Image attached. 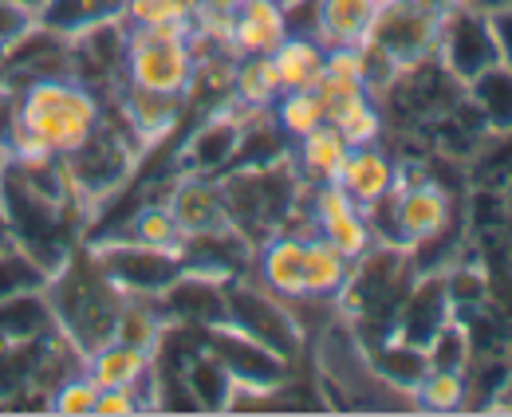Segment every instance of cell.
<instances>
[{
  "instance_id": "6da1fadb",
  "label": "cell",
  "mask_w": 512,
  "mask_h": 417,
  "mask_svg": "<svg viewBox=\"0 0 512 417\" xmlns=\"http://www.w3.org/2000/svg\"><path fill=\"white\" fill-rule=\"evenodd\" d=\"M0 209L8 217L12 244L24 248L48 276L79 248L83 201L75 197L60 158H4L0 166Z\"/></svg>"
},
{
  "instance_id": "7a4b0ae2",
  "label": "cell",
  "mask_w": 512,
  "mask_h": 417,
  "mask_svg": "<svg viewBox=\"0 0 512 417\" xmlns=\"http://www.w3.org/2000/svg\"><path fill=\"white\" fill-rule=\"evenodd\" d=\"M44 296L52 307V323L79 355H95L115 339L127 296L107 280L91 248H75L48 276Z\"/></svg>"
},
{
  "instance_id": "3957f363",
  "label": "cell",
  "mask_w": 512,
  "mask_h": 417,
  "mask_svg": "<svg viewBox=\"0 0 512 417\" xmlns=\"http://www.w3.org/2000/svg\"><path fill=\"white\" fill-rule=\"evenodd\" d=\"M103 119L99 95L71 75H52L20 87V138L8 158H64L75 150L95 122Z\"/></svg>"
},
{
  "instance_id": "277c9868",
  "label": "cell",
  "mask_w": 512,
  "mask_h": 417,
  "mask_svg": "<svg viewBox=\"0 0 512 417\" xmlns=\"http://www.w3.org/2000/svg\"><path fill=\"white\" fill-rule=\"evenodd\" d=\"M414 284V256L402 244H371L351 260L347 280L339 288V307L359 323L367 347L394 335L398 307Z\"/></svg>"
},
{
  "instance_id": "5b68a950",
  "label": "cell",
  "mask_w": 512,
  "mask_h": 417,
  "mask_svg": "<svg viewBox=\"0 0 512 417\" xmlns=\"http://www.w3.org/2000/svg\"><path fill=\"white\" fill-rule=\"evenodd\" d=\"M221 197L229 209V221L253 248H260L268 237H276L284 229V221L296 209L300 197V181L292 174V166L284 158L264 162V166H237L225 170L221 178Z\"/></svg>"
},
{
  "instance_id": "8992f818",
  "label": "cell",
  "mask_w": 512,
  "mask_h": 417,
  "mask_svg": "<svg viewBox=\"0 0 512 417\" xmlns=\"http://www.w3.org/2000/svg\"><path fill=\"white\" fill-rule=\"evenodd\" d=\"M138 142L127 134L123 122H111L107 115L95 122V130L75 146L67 150L64 158V174L75 189V197L87 205H99L107 197H115L134 174V162H138Z\"/></svg>"
},
{
  "instance_id": "52a82bcc",
  "label": "cell",
  "mask_w": 512,
  "mask_h": 417,
  "mask_svg": "<svg viewBox=\"0 0 512 417\" xmlns=\"http://www.w3.org/2000/svg\"><path fill=\"white\" fill-rule=\"evenodd\" d=\"M190 36H193V20L130 28L127 83L150 87V91H178V95H186V87H190L193 79Z\"/></svg>"
},
{
  "instance_id": "ba28073f",
  "label": "cell",
  "mask_w": 512,
  "mask_h": 417,
  "mask_svg": "<svg viewBox=\"0 0 512 417\" xmlns=\"http://www.w3.org/2000/svg\"><path fill=\"white\" fill-rule=\"evenodd\" d=\"M91 256L127 299H158L182 276V252L127 237H99L91 244Z\"/></svg>"
},
{
  "instance_id": "9c48e42d",
  "label": "cell",
  "mask_w": 512,
  "mask_h": 417,
  "mask_svg": "<svg viewBox=\"0 0 512 417\" xmlns=\"http://www.w3.org/2000/svg\"><path fill=\"white\" fill-rule=\"evenodd\" d=\"M225 299H229V327H237L241 335L256 339L260 347L276 351L280 358H292L300 355L304 347V327L300 319L276 299V292L268 288H256L249 280H229L225 284Z\"/></svg>"
},
{
  "instance_id": "30bf717a",
  "label": "cell",
  "mask_w": 512,
  "mask_h": 417,
  "mask_svg": "<svg viewBox=\"0 0 512 417\" xmlns=\"http://www.w3.org/2000/svg\"><path fill=\"white\" fill-rule=\"evenodd\" d=\"M434 52L449 75L465 87L469 79H477L481 71L501 63V40H497L493 16L457 0L449 12L438 16V48Z\"/></svg>"
},
{
  "instance_id": "8fae6325",
  "label": "cell",
  "mask_w": 512,
  "mask_h": 417,
  "mask_svg": "<svg viewBox=\"0 0 512 417\" xmlns=\"http://www.w3.org/2000/svg\"><path fill=\"white\" fill-rule=\"evenodd\" d=\"M205 347L221 358V366L229 370V378L237 382V394L241 398H268L276 394L288 374H292V362L280 358L276 351L260 347L256 339L241 335L237 327L221 323V327H209L205 331Z\"/></svg>"
},
{
  "instance_id": "7c38bea8",
  "label": "cell",
  "mask_w": 512,
  "mask_h": 417,
  "mask_svg": "<svg viewBox=\"0 0 512 417\" xmlns=\"http://www.w3.org/2000/svg\"><path fill=\"white\" fill-rule=\"evenodd\" d=\"M367 40L379 44L398 67H410V63L434 56L438 16L430 8H422L418 0H379Z\"/></svg>"
},
{
  "instance_id": "4fadbf2b",
  "label": "cell",
  "mask_w": 512,
  "mask_h": 417,
  "mask_svg": "<svg viewBox=\"0 0 512 417\" xmlns=\"http://www.w3.org/2000/svg\"><path fill=\"white\" fill-rule=\"evenodd\" d=\"M127 36V20H111V24L87 28L75 40H67L71 79H79L95 95L127 83Z\"/></svg>"
},
{
  "instance_id": "5bb4252c",
  "label": "cell",
  "mask_w": 512,
  "mask_h": 417,
  "mask_svg": "<svg viewBox=\"0 0 512 417\" xmlns=\"http://www.w3.org/2000/svg\"><path fill=\"white\" fill-rule=\"evenodd\" d=\"M241 138H245V107H237L233 99L217 111H209L201 126L193 130L182 146V174L193 178H221L225 170H233L237 162V150H241Z\"/></svg>"
},
{
  "instance_id": "9a60e30c",
  "label": "cell",
  "mask_w": 512,
  "mask_h": 417,
  "mask_svg": "<svg viewBox=\"0 0 512 417\" xmlns=\"http://www.w3.org/2000/svg\"><path fill=\"white\" fill-rule=\"evenodd\" d=\"M158 311L166 315V323H178V327H193V331H209V327H221L229 323V299H225V280H213V276H201L182 268V276L154 299Z\"/></svg>"
},
{
  "instance_id": "2e32d148",
  "label": "cell",
  "mask_w": 512,
  "mask_h": 417,
  "mask_svg": "<svg viewBox=\"0 0 512 417\" xmlns=\"http://www.w3.org/2000/svg\"><path fill=\"white\" fill-rule=\"evenodd\" d=\"M453 319V299H449L446 276H414L410 292L398 307L394 319V339L414 343V347H430V339Z\"/></svg>"
},
{
  "instance_id": "e0dca14e",
  "label": "cell",
  "mask_w": 512,
  "mask_h": 417,
  "mask_svg": "<svg viewBox=\"0 0 512 417\" xmlns=\"http://www.w3.org/2000/svg\"><path fill=\"white\" fill-rule=\"evenodd\" d=\"M186 111V95L178 91H150V87H123L119 99V122L127 126V134L138 142V150H150L154 142H162Z\"/></svg>"
},
{
  "instance_id": "ac0fdd59",
  "label": "cell",
  "mask_w": 512,
  "mask_h": 417,
  "mask_svg": "<svg viewBox=\"0 0 512 417\" xmlns=\"http://www.w3.org/2000/svg\"><path fill=\"white\" fill-rule=\"evenodd\" d=\"M182 268L201 272V276H213V280H237L245 276L249 260H253V244L241 237L233 225L229 229H217V233H197V237L182 240Z\"/></svg>"
},
{
  "instance_id": "d6986e66",
  "label": "cell",
  "mask_w": 512,
  "mask_h": 417,
  "mask_svg": "<svg viewBox=\"0 0 512 417\" xmlns=\"http://www.w3.org/2000/svg\"><path fill=\"white\" fill-rule=\"evenodd\" d=\"M280 0H237L229 12V52L233 56H272L284 44Z\"/></svg>"
},
{
  "instance_id": "ffe728a7",
  "label": "cell",
  "mask_w": 512,
  "mask_h": 417,
  "mask_svg": "<svg viewBox=\"0 0 512 417\" xmlns=\"http://www.w3.org/2000/svg\"><path fill=\"white\" fill-rule=\"evenodd\" d=\"M316 221H320V237L331 240L347 260L363 256V252L375 244L363 209H359L335 181H323L320 193H316Z\"/></svg>"
},
{
  "instance_id": "44dd1931",
  "label": "cell",
  "mask_w": 512,
  "mask_h": 417,
  "mask_svg": "<svg viewBox=\"0 0 512 417\" xmlns=\"http://www.w3.org/2000/svg\"><path fill=\"white\" fill-rule=\"evenodd\" d=\"M174 221L182 225L186 237H197V233H217V229H229V209H225V197H221V185L217 178H186L178 181L166 197Z\"/></svg>"
},
{
  "instance_id": "7402d4cb",
  "label": "cell",
  "mask_w": 512,
  "mask_h": 417,
  "mask_svg": "<svg viewBox=\"0 0 512 417\" xmlns=\"http://www.w3.org/2000/svg\"><path fill=\"white\" fill-rule=\"evenodd\" d=\"M398 189V225L406 244H422V240L438 237L449 221V197L434 181H414V185H394Z\"/></svg>"
},
{
  "instance_id": "603a6c76",
  "label": "cell",
  "mask_w": 512,
  "mask_h": 417,
  "mask_svg": "<svg viewBox=\"0 0 512 417\" xmlns=\"http://www.w3.org/2000/svg\"><path fill=\"white\" fill-rule=\"evenodd\" d=\"M123 16H127V0H40L36 4V28L60 40H75L79 32L123 20Z\"/></svg>"
},
{
  "instance_id": "cb8c5ba5",
  "label": "cell",
  "mask_w": 512,
  "mask_h": 417,
  "mask_svg": "<svg viewBox=\"0 0 512 417\" xmlns=\"http://www.w3.org/2000/svg\"><path fill=\"white\" fill-rule=\"evenodd\" d=\"M87 374H91L95 386H134L142 394V402L150 406V355L146 351L111 339L107 347L87 355Z\"/></svg>"
},
{
  "instance_id": "d4e9b609",
  "label": "cell",
  "mask_w": 512,
  "mask_h": 417,
  "mask_svg": "<svg viewBox=\"0 0 512 417\" xmlns=\"http://www.w3.org/2000/svg\"><path fill=\"white\" fill-rule=\"evenodd\" d=\"M335 185L363 209V205L379 201L386 189H394V166L375 146H351L339 174H335Z\"/></svg>"
},
{
  "instance_id": "484cf974",
  "label": "cell",
  "mask_w": 512,
  "mask_h": 417,
  "mask_svg": "<svg viewBox=\"0 0 512 417\" xmlns=\"http://www.w3.org/2000/svg\"><path fill=\"white\" fill-rule=\"evenodd\" d=\"M304 256H308V237L276 233L260 244V276L264 288L276 296H300L304 288Z\"/></svg>"
},
{
  "instance_id": "4316f807",
  "label": "cell",
  "mask_w": 512,
  "mask_h": 417,
  "mask_svg": "<svg viewBox=\"0 0 512 417\" xmlns=\"http://www.w3.org/2000/svg\"><path fill=\"white\" fill-rule=\"evenodd\" d=\"M186 386H190L197 410H209V414H221L233 406V394H237V382L229 378V370L221 366V358L205 347V339L186 355Z\"/></svg>"
},
{
  "instance_id": "83f0119b",
  "label": "cell",
  "mask_w": 512,
  "mask_h": 417,
  "mask_svg": "<svg viewBox=\"0 0 512 417\" xmlns=\"http://www.w3.org/2000/svg\"><path fill=\"white\" fill-rule=\"evenodd\" d=\"M52 331H56V323H52V307H48L44 288L0 299V347L44 339Z\"/></svg>"
},
{
  "instance_id": "f1b7e54d",
  "label": "cell",
  "mask_w": 512,
  "mask_h": 417,
  "mask_svg": "<svg viewBox=\"0 0 512 417\" xmlns=\"http://www.w3.org/2000/svg\"><path fill=\"white\" fill-rule=\"evenodd\" d=\"M379 0H320V44L359 48L371 32Z\"/></svg>"
},
{
  "instance_id": "f546056e",
  "label": "cell",
  "mask_w": 512,
  "mask_h": 417,
  "mask_svg": "<svg viewBox=\"0 0 512 417\" xmlns=\"http://www.w3.org/2000/svg\"><path fill=\"white\" fill-rule=\"evenodd\" d=\"M272 63L280 75V91H312L327 71V48L320 40L284 36V44L272 52Z\"/></svg>"
},
{
  "instance_id": "4dcf8cb0",
  "label": "cell",
  "mask_w": 512,
  "mask_h": 417,
  "mask_svg": "<svg viewBox=\"0 0 512 417\" xmlns=\"http://www.w3.org/2000/svg\"><path fill=\"white\" fill-rule=\"evenodd\" d=\"M371 370L390 386L414 394L418 382L430 374V358H426V347H414V343H402L390 335V339L371 347Z\"/></svg>"
},
{
  "instance_id": "1f68e13d",
  "label": "cell",
  "mask_w": 512,
  "mask_h": 417,
  "mask_svg": "<svg viewBox=\"0 0 512 417\" xmlns=\"http://www.w3.org/2000/svg\"><path fill=\"white\" fill-rule=\"evenodd\" d=\"M469 103L477 107V115L485 126L512 134V71L505 63H493L489 71H481L477 79L465 83Z\"/></svg>"
},
{
  "instance_id": "d6a6232c",
  "label": "cell",
  "mask_w": 512,
  "mask_h": 417,
  "mask_svg": "<svg viewBox=\"0 0 512 417\" xmlns=\"http://www.w3.org/2000/svg\"><path fill=\"white\" fill-rule=\"evenodd\" d=\"M351 260L323 237H308V256H304V288L300 296L312 299H335L343 280H347Z\"/></svg>"
},
{
  "instance_id": "836d02e7",
  "label": "cell",
  "mask_w": 512,
  "mask_h": 417,
  "mask_svg": "<svg viewBox=\"0 0 512 417\" xmlns=\"http://www.w3.org/2000/svg\"><path fill=\"white\" fill-rule=\"evenodd\" d=\"M280 99V75L272 56H237L233 63V103L264 111Z\"/></svg>"
},
{
  "instance_id": "e575fe53",
  "label": "cell",
  "mask_w": 512,
  "mask_h": 417,
  "mask_svg": "<svg viewBox=\"0 0 512 417\" xmlns=\"http://www.w3.org/2000/svg\"><path fill=\"white\" fill-rule=\"evenodd\" d=\"M111 237H127V240H138V244H154V248H182V225L174 221V213H170V205L166 201H158V205H142V209H134L130 213V221L119 229V233H111Z\"/></svg>"
},
{
  "instance_id": "d590c367",
  "label": "cell",
  "mask_w": 512,
  "mask_h": 417,
  "mask_svg": "<svg viewBox=\"0 0 512 417\" xmlns=\"http://www.w3.org/2000/svg\"><path fill=\"white\" fill-rule=\"evenodd\" d=\"M166 331V315L158 311L154 299H127L123 303V315H119V327H115V339L127 343V347H138V351H154L158 339Z\"/></svg>"
},
{
  "instance_id": "8d00e7d4",
  "label": "cell",
  "mask_w": 512,
  "mask_h": 417,
  "mask_svg": "<svg viewBox=\"0 0 512 417\" xmlns=\"http://www.w3.org/2000/svg\"><path fill=\"white\" fill-rule=\"evenodd\" d=\"M304 146H300V158H304V170H308V178H316L323 185V181H335V174H339V166H343V158H347V142L339 138V130L331 126V122H323V126H316L312 134H304L300 138Z\"/></svg>"
},
{
  "instance_id": "74e56055",
  "label": "cell",
  "mask_w": 512,
  "mask_h": 417,
  "mask_svg": "<svg viewBox=\"0 0 512 417\" xmlns=\"http://www.w3.org/2000/svg\"><path fill=\"white\" fill-rule=\"evenodd\" d=\"M48 284V268L36 264L24 248L8 244L0 248V299L8 296H20V292H36Z\"/></svg>"
},
{
  "instance_id": "f35d334b",
  "label": "cell",
  "mask_w": 512,
  "mask_h": 417,
  "mask_svg": "<svg viewBox=\"0 0 512 417\" xmlns=\"http://www.w3.org/2000/svg\"><path fill=\"white\" fill-rule=\"evenodd\" d=\"M327 122L339 130V138L347 142V146H371L375 138H379V115H375V107L367 103V95H359V99H347L343 107H335Z\"/></svg>"
},
{
  "instance_id": "ab89813d",
  "label": "cell",
  "mask_w": 512,
  "mask_h": 417,
  "mask_svg": "<svg viewBox=\"0 0 512 417\" xmlns=\"http://www.w3.org/2000/svg\"><path fill=\"white\" fill-rule=\"evenodd\" d=\"M276 119H280V126H284L288 134L304 138V134H312L316 126L327 122V111H323V99L316 95V87H312V91H280Z\"/></svg>"
},
{
  "instance_id": "60d3db41",
  "label": "cell",
  "mask_w": 512,
  "mask_h": 417,
  "mask_svg": "<svg viewBox=\"0 0 512 417\" xmlns=\"http://www.w3.org/2000/svg\"><path fill=\"white\" fill-rule=\"evenodd\" d=\"M465 374H457V370H430L422 382H418V390H414V398H418V406L422 410H434V414H449V410H457L461 402H465Z\"/></svg>"
},
{
  "instance_id": "b9f144b4",
  "label": "cell",
  "mask_w": 512,
  "mask_h": 417,
  "mask_svg": "<svg viewBox=\"0 0 512 417\" xmlns=\"http://www.w3.org/2000/svg\"><path fill=\"white\" fill-rule=\"evenodd\" d=\"M426 358H430V370H457V374H465V366H469V331L449 319L446 327L430 339Z\"/></svg>"
},
{
  "instance_id": "7bdbcfd3",
  "label": "cell",
  "mask_w": 512,
  "mask_h": 417,
  "mask_svg": "<svg viewBox=\"0 0 512 417\" xmlns=\"http://www.w3.org/2000/svg\"><path fill=\"white\" fill-rule=\"evenodd\" d=\"M95 398H99V386L83 370V374H71L67 382H60L48 394V410L52 414H95Z\"/></svg>"
},
{
  "instance_id": "ee69618b",
  "label": "cell",
  "mask_w": 512,
  "mask_h": 417,
  "mask_svg": "<svg viewBox=\"0 0 512 417\" xmlns=\"http://www.w3.org/2000/svg\"><path fill=\"white\" fill-rule=\"evenodd\" d=\"M36 28V4L32 0H0V48H16Z\"/></svg>"
},
{
  "instance_id": "f6af8a7d",
  "label": "cell",
  "mask_w": 512,
  "mask_h": 417,
  "mask_svg": "<svg viewBox=\"0 0 512 417\" xmlns=\"http://www.w3.org/2000/svg\"><path fill=\"white\" fill-rule=\"evenodd\" d=\"M16 138H20V91L0 83V150L12 154Z\"/></svg>"
},
{
  "instance_id": "bcb514c9",
  "label": "cell",
  "mask_w": 512,
  "mask_h": 417,
  "mask_svg": "<svg viewBox=\"0 0 512 417\" xmlns=\"http://www.w3.org/2000/svg\"><path fill=\"white\" fill-rule=\"evenodd\" d=\"M446 284H449L453 307H469V303H481V299H485V280H481L473 268H457V272H449Z\"/></svg>"
},
{
  "instance_id": "7dc6e473",
  "label": "cell",
  "mask_w": 512,
  "mask_h": 417,
  "mask_svg": "<svg viewBox=\"0 0 512 417\" xmlns=\"http://www.w3.org/2000/svg\"><path fill=\"white\" fill-rule=\"evenodd\" d=\"M493 28H497V40H501V63L512 71V12L493 16Z\"/></svg>"
},
{
  "instance_id": "c3c4849f",
  "label": "cell",
  "mask_w": 512,
  "mask_h": 417,
  "mask_svg": "<svg viewBox=\"0 0 512 417\" xmlns=\"http://www.w3.org/2000/svg\"><path fill=\"white\" fill-rule=\"evenodd\" d=\"M469 8L485 12V16H501V12H512V0H465Z\"/></svg>"
},
{
  "instance_id": "681fc988",
  "label": "cell",
  "mask_w": 512,
  "mask_h": 417,
  "mask_svg": "<svg viewBox=\"0 0 512 417\" xmlns=\"http://www.w3.org/2000/svg\"><path fill=\"white\" fill-rule=\"evenodd\" d=\"M493 406H497L501 414H512V378H505V386H501V394L493 398Z\"/></svg>"
},
{
  "instance_id": "f907efd6",
  "label": "cell",
  "mask_w": 512,
  "mask_h": 417,
  "mask_svg": "<svg viewBox=\"0 0 512 417\" xmlns=\"http://www.w3.org/2000/svg\"><path fill=\"white\" fill-rule=\"evenodd\" d=\"M8 244H12V229H8V217L0 209V248H8Z\"/></svg>"
},
{
  "instance_id": "816d5d0a",
  "label": "cell",
  "mask_w": 512,
  "mask_h": 417,
  "mask_svg": "<svg viewBox=\"0 0 512 417\" xmlns=\"http://www.w3.org/2000/svg\"><path fill=\"white\" fill-rule=\"evenodd\" d=\"M4 56H8V52H4V48H0V67H4Z\"/></svg>"
},
{
  "instance_id": "f5cc1de1",
  "label": "cell",
  "mask_w": 512,
  "mask_h": 417,
  "mask_svg": "<svg viewBox=\"0 0 512 417\" xmlns=\"http://www.w3.org/2000/svg\"><path fill=\"white\" fill-rule=\"evenodd\" d=\"M4 158H8V154H4V150H0V166H4Z\"/></svg>"
}]
</instances>
